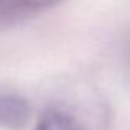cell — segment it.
Returning <instances> with one entry per match:
<instances>
[{
    "instance_id": "6da1fadb",
    "label": "cell",
    "mask_w": 130,
    "mask_h": 130,
    "mask_svg": "<svg viewBox=\"0 0 130 130\" xmlns=\"http://www.w3.org/2000/svg\"><path fill=\"white\" fill-rule=\"evenodd\" d=\"M35 130H92L83 114L71 104H54L43 110Z\"/></svg>"
},
{
    "instance_id": "7a4b0ae2",
    "label": "cell",
    "mask_w": 130,
    "mask_h": 130,
    "mask_svg": "<svg viewBox=\"0 0 130 130\" xmlns=\"http://www.w3.org/2000/svg\"><path fill=\"white\" fill-rule=\"evenodd\" d=\"M63 0H0V28L18 25L23 20L59 5Z\"/></svg>"
},
{
    "instance_id": "3957f363",
    "label": "cell",
    "mask_w": 130,
    "mask_h": 130,
    "mask_svg": "<svg viewBox=\"0 0 130 130\" xmlns=\"http://www.w3.org/2000/svg\"><path fill=\"white\" fill-rule=\"evenodd\" d=\"M31 107L28 101L15 94H0V127L20 130L30 120Z\"/></svg>"
},
{
    "instance_id": "277c9868",
    "label": "cell",
    "mask_w": 130,
    "mask_h": 130,
    "mask_svg": "<svg viewBox=\"0 0 130 130\" xmlns=\"http://www.w3.org/2000/svg\"><path fill=\"white\" fill-rule=\"evenodd\" d=\"M127 64H128V68H130V46H128V50H127Z\"/></svg>"
}]
</instances>
